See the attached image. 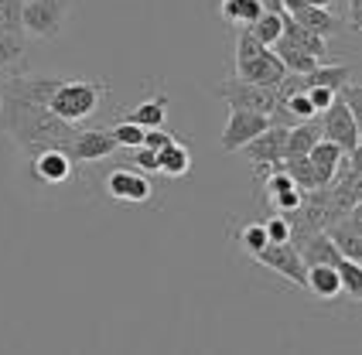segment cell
<instances>
[{"mask_svg":"<svg viewBox=\"0 0 362 355\" xmlns=\"http://www.w3.org/2000/svg\"><path fill=\"white\" fill-rule=\"evenodd\" d=\"M134 154H130V161H134V168L137 171H144V175H154L158 171V151H151V147H130Z\"/></svg>","mask_w":362,"mask_h":355,"instance_id":"d6a6232c","label":"cell"},{"mask_svg":"<svg viewBox=\"0 0 362 355\" xmlns=\"http://www.w3.org/2000/svg\"><path fill=\"white\" fill-rule=\"evenodd\" d=\"M281 35L287 41H294L298 48H304V52H311L315 59H322L325 55V48H328V41L318 38L315 31H308L304 24H298V21L291 18V14H284V28H281Z\"/></svg>","mask_w":362,"mask_h":355,"instance_id":"cb8c5ba5","label":"cell"},{"mask_svg":"<svg viewBox=\"0 0 362 355\" xmlns=\"http://www.w3.org/2000/svg\"><path fill=\"white\" fill-rule=\"evenodd\" d=\"M236 243H240V246L246 250V253H250V257H257V253H260V250L267 246V243H270V239H267V229H263V222H246L240 233H236Z\"/></svg>","mask_w":362,"mask_h":355,"instance_id":"83f0119b","label":"cell"},{"mask_svg":"<svg viewBox=\"0 0 362 355\" xmlns=\"http://www.w3.org/2000/svg\"><path fill=\"white\" fill-rule=\"evenodd\" d=\"M263 14L260 0H222V18L233 28H250L253 21Z\"/></svg>","mask_w":362,"mask_h":355,"instance_id":"d4e9b609","label":"cell"},{"mask_svg":"<svg viewBox=\"0 0 362 355\" xmlns=\"http://www.w3.org/2000/svg\"><path fill=\"white\" fill-rule=\"evenodd\" d=\"M175 134L171 130H164V127H151V130H144V147H151V151H161L164 144H171Z\"/></svg>","mask_w":362,"mask_h":355,"instance_id":"836d02e7","label":"cell"},{"mask_svg":"<svg viewBox=\"0 0 362 355\" xmlns=\"http://www.w3.org/2000/svg\"><path fill=\"white\" fill-rule=\"evenodd\" d=\"M24 59V35H0V76L7 72V65Z\"/></svg>","mask_w":362,"mask_h":355,"instance_id":"f546056e","label":"cell"},{"mask_svg":"<svg viewBox=\"0 0 362 355\" xmlns=\"http://www.w3.org/2000/svg\"><path fill=\"white\" fill-rule=\"evenodd\" d=\"M291 18L298 21V24H304L308 31H315V35L325 41L342 31V18L332 14V7H298V11H291Z\"/></svg>","mask_w":362,"mask_h":355,"instance_id":"ac0fdd59","label":"cell"},{"mask_svg":"<svg viewBox=\"0 0 362 355\" xmlns=\"http://www.w3.org/2000/svg\"><path fill=\"white\" fill-rule=\"evenodd\" d=\"M359 205L352 209V212H345V216L332 219L328 226H325V236L335 243V250L349 260H362V226H359Z\"/></svg>","mask_w":362,"mask_h":355,"instance_id":"4fadbf2b","label":"cell"},{"mask_svg":"<svg viewBox=\"0 0 362 355\" xmlns=\"http://www.w3.org/2000/svg\"><path fill=\"white\" fill-rule=\"evenodd\" d=\"M345 4H349V21H345V24H349L352 31H359V28H362V11H359V0H345Z\"/></svg>","mask_w":362,"mask_h":355,"instance_id":"d590c367","label":"cell"},{"mask_svg":"<svg viewBox=\"0 0 362 355\" xmlns=\"http://www.w3.org/2000/svg\"><path fill=\"white\" fill-rule=\"evenodd\" d=\"M263 229H267V239H270V243H287V239H291V222H287V216H277V212H274V216L263 222Z\"/></svg>","mask_w":362,"mask_h":355,"instance_id":"1f68e13d","label":"cell"},{"mask_svg":"<svg viewBox=\"0 0 362 355\" xmlns=\"http://www.w3.org/2000/svg\"><path fill=\"white\" fill-rule=\"evenodd\" d=\"M322 137L332 140L342 154H356L359 151V113L345 103L342 93H335V99L322 110Z\"/></svg>","mask_w":362,"mask_h":355,"instance_id":"277c9868","label":"cell"},{"mask_svg":"<svg viewBox=\"0 0 362 355\" xmlns=\"http://www.w3.org/2000/svg\"><path fill=\"white\" fill-rule=\"evenodd\" d=\"M164 117H168V93L158 89L154 96L141 99V103H137L123 120H130V123H137V127H144V130H151V127H164Z\"/></svg>","mask_w":362,"mask_h":355,"instance_id":"44dd1931","label":"cell"},{"mask_svg":"<svg viewBox=\"0 0 362 355\" xmlns=\"http://www.w3.org/2000/svg\"><path fill=\"white\" fill-rule=\"evenodd\" d=\"M158 171L164 178H185L192 171V151L178 137L171 140V144H164L161 151H158Z\"/></svg>","mask_w":362,"mask_h":355,"instance_id":"7402d4cb","label":"cell"},{"mask_svg":"<svg viewBox=\"0 0 362 355\" xmlns=\"http://www.w3.org/2000/svg\"><path fill=\"white\" fill-rule=\"evenodd\" d=\"M270 48L277 52V59L284 62V69H287V72H298V76H304V72H311V69H315V65L322 62V59H315L311 52H304V48H298L294 41H287L284 35H281L277 41H274Z\"/></svg>","mask_w":362,"mask_h":355,"instance_id":"603a6c76","label":"cell"},{"mask_svg":"<svg viewBox=\"0 0 362 355\" xmlns=\"http://www.w3.org/2000/svg\"><path fill=\"white\" fill-rule=\"evenodd\" d=\"M103 188H106L110 198L127 202V205H144V202L154 198L151 178L144 175V171H137V168H117V171H110L106 181H103Z\"/></svg>","mask_w":362,"mask_h":355,"instance_id":"ba28073f","label":"cell"},{"mask_svg":"<svg viewBox=\"0 0 362 355\" xmlns=\"http://www.w3.org/2000/svg\"><path fill=\"white\" fill-rule=\"evenodd\" d=\"M117 151H120V144L113 137V130H103V127H96V130L79 127L72 134V140H69V147H65V154L76 164H96V161L113 158Z\"/></svg>","mask_w":362,"mask_h":355,"instance_id":"52a82bcc","label":"cell"},{"mask_svg":"<svg viewBox=\"0 0 362 355\" xmlns=\"http://www.w3.org/2000/svg\"><path fill=\"white\" fill-rule=\"evenodd\" d=\"M113 137H117L120 147H141L144 144V127L130 123V120H120V123L113 127Z\"/></svg>","mask_w":362,"mask_h":355,"instance_id":"4dcf8cb0","label":"cell"},{"mask_svg":"<svg viewBox=\"0 0 362 355\" xmlns=\"http://www.w3.org/2000/svg\"><path fill=\"white\" fill-rule=\"evenodd\" d=\"M294 246H298V253H301L304 267H315V263H332V267H335V263H339V257H342V253L335 250V243L325 236V229H318V233H308V236L298 239Z\"/></svg>","mask_w":362,"mask_h":355,"instance_id":"d6986e66","label":"cell"},{"mask_svg":"<svg viewBox=\"0 0 362 355\" xmlns=\"http://www.w3.org/2000/svg\"><path fill=\"white\" fill-rule=\"evenodd\" d=\"M308 161H311V175H315V185L325 188L335 181V171H339V161H342V151L332 144V140H318L311 151H308Z\"/></svg>","mask_w":362,"mask_h":355,"instance_id":"e0dca14e","label":"cell"},{"mask_svg":"<svg viewBox=\"0 0 362 355\" xmlns=\"http://www.w3.org/2000/svg\"><path fill=\"white\" fill-rule=\"evenodd\" d=\"M335 0H298V7H332Z\"/></svg>","mask_w":362,"mask_h":355,"instance_id":"8d00e7d4","label":"cell"},{"mask_svg":"<svg viewBox=\"0 0 362 355\" xmlns=\"http://www.w3.org/2000/svg\"><path fill=\"white\" fill-rule=\"evenodd\" d=\"M79 127L59 120L48 106H38L31 99H21L7 89H0V134L18 147L21 154H35L41 147H69V140Z\"/></svg>","mask_w":362,"mask_h":355,"instance_id":"6da1fadb","label":"cell"},{"mask_svg":"<svg viewBox=\"0 0 362 355\" xmlns=\"http://www.w3.org/2000/svg\"><path fill=\"white\" fill-rule=\"evenodd\" d=\"M216 96L229 110H253V113H267V117L277 106V89L257 86V82H246V79H226L222 86H216Z\"/></svg>","mask_w":362,"mask_h":355,"instance_id":"5b68a950","label":"cell"},{"mask_svg":"<svg viewBox=\"0 0 362 355\" xmlns=\"http://www.w3.org/2000/svg\"><path fill=\"white\" fill-rule=\"evenodd\" d=\"M304 291L318 301H335L342 294V280L339 270L332 263H315V267H304Z\"/></svg>","mask_w":362,"mask_h":355,"instance_id":"2e32d148","label":"cell"},{"mask_svg":"<svg viewBox=\"0 0 362 355\" xmlns=\"http://www.w3.org/2000/svg\"><path fill=\"white\" fill-rule=\"evenodd\" d=\"M103 96H106V82H96V79H65L52 93L48 99V110L55 113L59 120L65 123H76L79 127L82 120H89L96 110H100Z\"/></svg>","mask_w":362,"mask_h":355,"instance_id":"7a4b0ae2","label":"cell"},{"mask_svg":"<svg viewBox=\"0 0 362 355\" xmlns=\"http://www.w3.org/2000/svg\"><path fill=\"white\" fill-rule=\"evenodd\" d=\"M72 11V0H24L21 4V31L28 38L55 41Z\"/></svg>","mask_w":362,"mask_h":355,"instance_id":"3957f363","label":"cell"},{"mask_svg":"<svg viewBox=\"0 0 362 355\" xmlns=\"http://www.w3.org/2000/svg\"><path fill=\"white\" fill-rule=\"evenodd\" d=\"M284 76H287V69H284V62L277 59L274 48H263L253 62H246L243 69H236V79L257 82V86H270V89H277L284 82Z\"/></svg>","mask_w":362,"mask_h":355,"instance_id":"9a60e30c","label":"cell"},{"mask_svg":"<svg viewBox=\"0 0 362 355\" xmlns=\"http://www.w3.org/2000/svg\"><path fill=\"white\" fill-rule=\"evenodd\" d=\"M270 127V117L267 113H253V110H229V120H226V130L219 137V151L226 154H236L243 144L257 137L260 130Z\"/></svg>","mask_w":362,"mask_h":355,"instance_id":"9c48e42d","label":"cell"},{"mask_svg":"<svg viewBox=\"0 0 362 355\" xmlns=\"http://www.w3.org/2000/svg\"><path fill=\"white\" fill-rule=\"evenodd\" d=\"M304 93H308V99H311V106H315L318 113H322L325 106H328V103L335 99V89H325V86H311V89H304Z\"/></svg>","mask_w":362,"mask_h":355,"instance_id":"e575fe53","label":"cell"},{"mask_svg":"<svg viewBox=\"0 0 362 355\" xmlns=\"http://www.w3.org/2000/svg\"><path fill=\"white\" fill-rule=\"evenodd\" d=\"M284 144H287V127H281V123H270V127H267V130H260V134L250 140V144H243L236 154H243V158L250 161L260 175H267V171L281 168Z\"/></svg>","mask_w":362,"mask_h":355,"instance_id":"8992f818","label":"cell"},{"mask_svg":"<svg viewBox=\"0 0 362 355\" xmlns=\"http://www.w3.org/2000/svg\"><path fill=\"white\" fill-rule=\"evenodd\" d=\"M301 198H304V192L284 175L281 168H274V171L263 175V202H267L277 216H291V212L301 205Z\"/></svg>","mask_w":362,"mask_h":355,"instance_id":"7c38bea8","label":"cell"},{"mask_svg":"<svg viewBox=\"0 0 362 355\" xmlns=\"http://www.w3.org/2000/svg\"><path fill=\"white\" fill-rule=\"evenodd\" d=\"M260 4H263V11H284L281 0H260Z\"/></svg>","mask_w":362,"mask_h":355,"instance_id":"74e56055","label":"cell"},{"mask_svg":"<svg viewBox=\"0 0 362 355\" xmlns=\"http://www.w3.org/2000/svg\"><path fill=\"white\" fill-rule=\"evenodd\" d=\"M253 260H257L260 267H267V270L281 274L284 280H291V284L304 287V263H301L298 246H294L291 239H287V243H267V246H263Z\"/></svg>","mask_w":362,"mask_h":355,"instance_id":"30bf717a","label":"cell"},{"mask_svg":"<svg viewBox=\"0 0 362 355\" xmlns=\"http://www.w3.org/2000/svg\"><path fill=\"white\" fill-rule=\"evenodd\" d=\"M281 28H284V11H263L260 18L250 24V35L260 41V45H274V41L281 38Z\"/></svg>","mask_w":362,"mask_h":355,"instance_id":"484cf974","label":"cell"},{"mask_svg":"<svg viewBox=\"0 0 362 355\" xmlns=\"http://www.w3.org/2000/svg\"><path fill=\"white\" fill-rule=\"evenodd\" d=\"M335 270H339V280H342V294H349V301H362V267H359V260L339 257Z\"/></svg>","mask_w":362,"mask_h":355,"instance_id":"4316f807","label":"cell"},{"mask_svg":"<svg viewBox=\"0 0 362 355\" xmlns=\"http://www.w3.org/2000/svg\"><path fill=\"white\" fill-rule=\"evenodd\" d=\"M31 171L38 178L41 185H52V188H59L65 185L72 171H76V161L65 154V147H41L31 154Z\"/></svg>","mask_w":362,"mask_h":355,"instance_id":"8fae6325","label":"cell"},{"mask_svg":"<svg viewBox=\"0 0 362 355\" xmlns=\"http://www.w3.org/2000/svg\"><path fill=\"white\" fill-rule=\"evenodd\" d=\"M263 48H267V45H260V41L253 38L250 28H236V69H243L246 62H253Z\"/></svg>","mask_w":362,"mask_h":355,"instance_id":"f1b7e54d","label":"cell"},{"mask_svg":"<svg viewBox=\"0 0 362 355\" xmlns=\"http://www.w3.org/2000/svg\"><path fill=\"white\" fill-rule=\"evenodd\" d=\"M322 140V123L318 117L311 120H301V123H294V127H287V144H284V158H301L308 154L315 144Z\"/></svg>","mask_w":362,"mask_h":355,"instance_id":"ffe728a7","label":"cell"},{"mask_svg":"<svg viewBox=\"0 0 362 355\" xmlns=\"http://www.w3.org/2000/svg\"><path fill=\"white\" fill-rule=\"evenodd\" d=\"M62 76H35V72H21V76H7V82L0 86V89H7V93H14L21 99H31V103H38V106H48V99L52 93L62 86Z\"/></svg>","mask_w":362,"mask_h":355,"instance_id":"5bb4252c","label":"cell"}]
</instances>
